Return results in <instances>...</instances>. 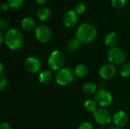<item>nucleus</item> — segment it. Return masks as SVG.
<instances>
[{"instance_id": "obj_1", "label": "nucleus", "mask_w": 130, "mask_h": 129, "mask_svg": "<svg viewBox=\"0 0 130 129\" xmlns=\"http://www.w3.org/2000/svg\"><path fill=\"white\" fill-rule=\"evenodd\" d=\"M97 36V29L91 23L85 22L80 24L78 27L75 37L83 43H89L92 42Z\"/></svg>"}, {"instance_id": "obj_2", "label": "nucleus", "mask_w": 130, "mask_h": 129, "mask_svg": "<svg viewBox=\"0 0 130 129\" xmlns=\"http://www.w3.org/2000/svg\"><path fill=\"white\" fill-rule=\"evenodd\" d=\"M5 43L11 50L19 49L24 44V36L19 30L11 28L5 34Z\"/></svg>"}, {"instance_id": "obj_3", "label": "nucleus", "mask_w": 130, "mask_h": 129, "mask_svg": "<svg viewBox=\"0 0 130 129\" xmlns=\"http://www.w3.org/2000/svg\"><path fill=\"white\" fill-rule=\"evenodd\" d=\"M75 71L72 68L69 67L62 68L58 71L56 75V81L60 86H66L75 80Z\"/></svg>"}, {"instance_id": "obj_4", "label": "nucleus", "mask_w": 130, "mask_h": 129, "mask_svg": "<svg viewBox=\"0 0 130 129\" xmlns=\"http://www.w3.org/2000/svg\"><path fill=\"white\" fill-rule=\"evenodd\" d=\"M66 62V57L62 52L55 50L51 52L48 59V65L53 71H59L63 68Z\"/></svg>"}, {"instance_id": "obj_5", "label": "nucleus", "mask_w": 130, "mask_h": 129, "mask_svg": "<svg viewBox=\"0 0 130 129\" xmlns=\"http://www.w3.org/2000/svg\"><path fill=\"white\" fill-rule=\"evenodd\" d=\"M126 53L125 52L119 48V47H113L111 48L107 52V59L113 65H120L125 62L126 60Z\"/></svg>"}, {"instance_id": "obj_6", "label": "nucleus", "mask_w": 130, "mask_h": 129, "mask_svg": "<svg viewBox=\"0 0 130 129\" xmlns=\"http://www.w3.org/2000/svg\"><path fill=\"white\" fill-rule=\"evenodd\" d=\"M35 36L38 42L46 43L52 38L51 29L46 24H40L35 29Z\"/></svg>"}, {"instance_id": "obj_7", "label": "nucleus", "mask_w": 130, "mask_h": 129, "mask_svg": "<svg viewBox=\"0 0 130 129\" xmlns=\"http://www.w3.org/2000/svg\"><path fill=\"white\" fill-rule=\"evenodd\" d=\"M94 100L102 107L107 106L111 104L113 97L110 92L103 87L99 88L94 94Z\"/></svg>"}, {"instance_id": "obj_8", "label": "nucleus", "mask_w": 130, "mask_h": 129, "mask_svg": "<svg viewBox=\"0 0 130 129\" xmlns=\"http://www.w3.org/2000/svg\"><path fill=\"white\" fill-rule=\"evenodd\" d=\"M94 119L98 124L101 125H106L111 122L112 116L108 110L104 108H100L94 113Z\"/></svg>"}, {"instance_id": "obj_9", "label": "nucleus", "mask_w": 130, "mask_h": 129, "mask_svg": "<svg viewBox=\"0 0 130 129\" xmlns=\"http://www.w3.org/2000/svg\"><path fill=\"white\" fill-rule=\"evenodd\" d=\"M24 66L28 71L31 73H37L41 68V62L38 58L34 56H29L25 59Z\"/></svg>"}, {"instance_id": "obj_10", "label": "nucleus", "mask_w": 130, "mask_h": 129, "mask_svg": "<svg viewBox=\"0 0 130 129\" xmlns=\"http://www.w3.org/2000/svg\"><path fill=\"white\" fill-rule=\"evenodd\" d=\"M116 68L113 64H104L99 70L100 76L105 80H110L116 75Z\"/></svg>"}, {"instance_id": "obj_11", "label": "nucleus", "mask_w": 130, "mask_h": 129, "mask_svg": "<svg viewBox=\"0 0 130 129\" xmlns=\"http://www.w3.org/2000/svg\"><path fill=\"white\" fill-rule=\"evenodd\" d=\"M78 20V14L73 10H69L68 11H66L62 17L63 24L66 27L69 28L74 27L77 24Z\"/></svg>"}, {"instance_id": "obj_12", "label": "nucleus", "mask_w": 130, "mask_h": 129, "mask_svg": "<svg viewBox=\"0 0 130 129\" xmlns=\"http://www.w3.org/2000/svg\"><path fill=\"white\" fill-rule=\"evenodd\" d=\"M113 121L117 127L123 128L127 124L128 116L125 112L119 110L117 113H115L113 116Z\"/></svg>"}, {"instance_id": "obj_13", "label": "nucleus", "mask_w": 130, "mask_h": 129, "mask_svg": "<svg viewBox=\"0 0 130 129\" xmlns=\"http://www.w3.org/2000/svg\"><path fill=\"white\" fill-rule=\"evenodd\" d=\"M118 40H119L118 35L115 32H109L106 34L104 37V43L106 46L110 49L116 47V45L117 44Z\"/></svg>"}, {"instance_id": "obj_14", "label": "nucleus", "mask_w": 130, "mask_h": 129, "mask_svg": "<svg viewBox=\"0 0 130 129\" xmlns=\"http://www.w3.org/2000/svg\"><path fill=\"white\" fill-rule=\"evenodd\" d=\"M36 14H37V17H38V19H40V21H46L50 17L51 11L48 7L41 6L37 10Z\"/></svg>"}, {"instance_id": "obj_15", "label": "nucleus", "mask_w": 130, "mask_h": 129, "mask_svg": "<svg viewBox=\"0 0 130 129\" xmlns=\"http://www.w3.org/2000/svg\"><path fill=\"white\" fill-rule=\"evenodd\" d=\"M21 27L26 30L36 29V22L30 17H24L21 21Z\"/></svg>"}, {"instance_id": "obj_16", "label": "nucleus", "mask_w": 130, "mask_h": 129, "mask_svg": "<svg viewBox=\"0 0 130 129\" xmlns=\"http://www.w3.org/2000/svg\"><path fill=\"white\" fill-rule=\"evenodd\" d=\"M82 90L87 95H91V94H95V93L98 90V87L94 83L88 82V83H85L83 85Z\"/></svg>"}, {"instance_id": "obj_17", "label": "nucleus", "mask_w": 130, "mask_h": 129, "mask_svg": "<svg viewBox=\"0 0 130 129\" xmlns=\"http://www.w3.org/2000/svg\"><path fill=\"white\" fill-rule=\"evenodd\" d=\"M88 73V68L85 64H79L75 68V76L78 78H84Z\"/></svg>"}, {"instance_id": "obj_18", "label": "nucleus", "mask_w": 130, "mask_h": 129, "mask_svg": "<svg viewBox=\"0 0 130 129\" xmlns=\"http://www.w3.org/2000/svg\"><path fill=\"white\" fill-rule=\"evenodd\" d=\"M53 78V74L50 70H43L39 75V81L42 84L49 83Z\"/></svg>"}, {"instance_id": "obj_19", "label": "nucleus", "mask_w": 130, "mask_h": 129, "mask_svg": "<svg viewBox=\"0 0 130 129\" xmlns=\"http://www.w3.org/2000/svg\"><path fill=\"white\" fill-rule=\"evenodd\" d=\"M80 45H81V42L76 37L72 38V39L69 40V41L67 43L66 49L69 52H75V51L78 50V49L80 47Z\"/></svg>"}, {"instance_id": "obj_20", "label": "nucleus", "mask_w": 130, "mask_h": 129, "mask_svg": "<svg viewBox=\"0 0 130 129\" xmlns=\"http://www.w3.org/2000/svg\"><path fill=\"white\" fill-rule=\"evenodd\" d=\"M97 106H98L97 102L95 100H88L85 102V104H84L85 109L88 112L93 113L98 109Z\"/></svg>"}, {"instance_id": "obj_21", "label": "nucleus", "mask_w": 130, "mask_h": 129, "mask_svg": "<svg viewBox=\"0 0 130 129\" xmlns=\"http://www.w3.org/2000/svg\"><path fill=\"white\" fill-rule=\"evenodd\" d=\"M120 74L124 78L130 77V62L126 63L122 66L120 69Z\"/></svg>"}, {"instance_id": "obj_22", "label": "nucleus", "mask_w": 130, "mask_h": 129, "mask_svg": "<svg viewBox=\"0 0 130 129\" xmlns=\"http://www.w3.org/2000/svg\"><path fill=\"white\" fill-rule=\"evenodd\" d=\"M9 7L12 9L19 8L24 3V0H8Z\"/></svg>"}, {"instance_id": "obj_23", "label": "nucleus", "mask_w": 130, "mask_h": 129, "mask_svg": "<svg viewBox=\"0 0 130 129\" xmlns=\"http://www.w3.org/2000/svg\"><path fill=\"white\" fill-rule=\"evenodd\" d=\"M85 11H86V6L83 2L78 3L75 7V11L78 14H82L85 12Z\"/></svg>"}, {"instance_id": "obj_24", "label": "nucleus", "mask_w": 130, "mask_h": 129, "mask_svg": "<svg viewBox=\"0 0 130 129\" xmlns=\"http://www.w3.org/2000/svg\"><path fill=\"white\" fill-rule=\"evenodd\" d=\"M126 0H111V4L113 7L116 8H120L125 5Z\"/></svg>"}, {"instance_id": "obj_25", "label": "nucleus", "mask_w": 130, "mask_h": 129, "mask_svg": "<svg viewBox=\"0 0 130 129\" xmlns=\"http://www.w3.org/2000/svg\"><path fill=\"white\" fill-rule=\"evenodd\" d=\"M8 86V81L6 79V78L3 77V76H1L0 78V90L2 91L4 90Z\"/></svg>"}, {"instance_id": "obj_26", "label": "nucleus", "mask_w": 130, "mask_h": 129, "mask_svg": "<svg viewBox=\"0 0 130 129\" xmlns=\"http://www.w3.org/2000/svg\"><path fill=\"white\" fill-rule=\"evenodd\" d=\"M77 129H93V125L91 123L85 122H82V124H80Z\"/></svg>"}, {"instance_id": "obj_27", "label": "nucleus", "mask_w": 130, "mask_h": 129, "mask_svg": "<svg viewBox=\"0 0 130 129\" xmlns=\"http://www.w3.org/2000/svg\"><path fill=\"white\" fill-rule=\"evenodd\" d=\"M8 27V23L7 21L4 18H1L0 19V29L1 30H4L7 28Z\"/></svg>"}, {"instance_id": "obj_28", "label": "nucleus", "mask_w": 130, "mask_h": 129, "mask_svg": "<svg viewBox=\"0 0 130 129\" xmlns=\"http://www.w3.org/2000/svg\"><path fill=\"white\" fill-rule=\"evenodd\" d=\"M9 5L8 3V2H2L0 5V8L2 11H7L8 8H9Z\"/></svg>"}, {"instance_id": "obj_29", "label": "nucleus", "mask_w": 130, "mask_h": 129, "mask_svg": "<svg viewBox=\"0 0 130 129\" xmlns=\"http://www.w3.org/2000/svg\"><path fill=\"white\" fill-rule=\"evenodd\" d=\"M0 129H11V125L6 122H3L0 125Z\"/></svg>"}, {"instance_id": "obj_30", "label": "nucleus", "mask_w": 130, "mask_h": 129, "mask_svg": "<svg viewBox=\"0 0 130 129\" xmlns=\"http://www.w3.org/2000/svg\"><path fill=\"white\" fill-rule=\"evenodd\" d=\"M3 71H4V65L2 62H0V75L1 76L3 75Z\"/></svg>"}, {"instance_id": "obj_31", "label": "nucleus", "mask_w": 130, "mask_h": 129, "mask_svg": "<svg viewBox=\"0 0 130 129\" xmlns=\"http://www.w3.org/2000/svg\"><path fill=\"white\" fill-rule=\"evenodd\" d=\"M4 40H5V36H3V33L1 31L0 32V44H2Z\"/></svg>"}, {"instance_id": "obj_32", "label": "nucleus", "mask_w": 130, "mask_h": 129, "mask_svg": "<svg viewBox=\"0 0 130 129\" xmlns=\"http://www.w3.org/2000/svg\"><path fill=\"white\" fill-rule=\"evenodd\" d=\"M36 2H37L38 4H43V3H45L47 0H35Z\"/></svg>"}, {"instance_id": "obj_33", "label": "nucleus", "mask_w": 130, "mask_h": 129, "mask_svg": "<svg viewBox=\"0 0 130 129\" xmlns=\"http://www.w3.org/2000/svg\"><path fill=\"white\" fill-rule=\"evenodd\" d=\"M109 129H123L122 128H119V127H117V126H115V127H112V128H110Z\"/></svg>"}, {"instance_id": "obj_34", "label": "nucleus", "mask_w": 130, "mask_h": 129, "mask_svg": "<svg viewBox=\"0 0 130 129\" xmlns=\"http://www.w3.org/2000/svg\"><path fill=\"white\" fill-rule=\"evenodd\" d=\"M98 129H104V128H98Z\"/></svg>"}, {"instance_id": "obj_35", "label": "nucleus", "mask_w": 130, "mask_h": 129, "mask_svg": "<svg viewBox=\"0 0 130 129\" xmlns=\"http://www.w3.org/2000/svg\"><path fill=\"white\" fill-rule=\"evenodd\" d=\"M17 129H20V128H17Z\"/></svg>"}]
</instances>
